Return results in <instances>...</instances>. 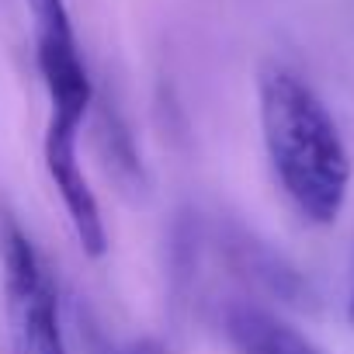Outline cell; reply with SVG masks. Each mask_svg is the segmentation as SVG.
Returning <instances> with one entry per match:
<instances>
[{"mask_svg": "<svg viewBox=\"0 0 354 354\" xmlns=\"http://www.w3.org/2000/svg\"><path fill=\"white\" fill-rule=\"evenodd\" d=\"M347 323L354 326V288H351V299H347Z\"/></svg>", "mask_w": 354, "mask_h": 354, "instance_id": "obj_6", "label": "cell"}, {"mask_svg": "<svg viewBox=\"0 0 354 354\" xmlns=\"http://www.w3.org/2000/svg\"><path fill=\"white\" fill-rule=\"evenodd\" d=\"M28 11L35 21V63L49 97V118L84 125L94 104V87L87 77V63L80 56L66 0H28Z\"/></svg>", "mask_w": 354, "mask_h": 354, "instance_id": "obj_3", "label": "cell"}, {"mask_svg": "<svg viewBox=\"0 0 354 354\" xmlns=\"http://www.w3.org/2000/svg\"><path fill=\"white\" fill-rule=\"evenodd\" d=\"M77 142H80V125L46 118V136H42L46 174H49L56 195L63 198V209L70 216V226H73L84 254L87 257H104L108 230H104L97 195H94L87 174H84V163L77 156Z\"/></svg>", "mask_w": 354, "mask_h": 354, "instance_id": "obj_4", "label": "cell"}, {"mask_svg": "<svg viewBox=\"0 0 354 354\" xmlns=\"http://www.w3.org/2000/svg\"><path fill=\"white\" fill-rule=\"evenodd\" d=\"M219 326L240 354H319V347L288 319L261 302L233 299L219 309Z\"/></svg>", "mask_w": 354, "mask_h": 354, "instance_id": "obj_5", "label": "cell"}, {"mask_svg": "<svg viewBox=\"0 0 354 354\" xmlns=\"http://www.w3.org/2000/svg\"><path fill=\"white\" fill-rule=\"evenodd\" d=\"M0 268L8 316L21 354H70L53 271L15 216L0 219Z\"/></svg>", "mask_w": 354, "mask_h": 354, "instance_id": "obj_2", "label": "cell"}, {"mask_svg": "<svg viewBox=\"0 0 354 354\" xmlns=\"http://www.w3.org/2000/svg\"><path fill=\"white\" fill-rule=\"evenodd\" d=\"M257 115L271 174L288 205L313 226L337 223L351 188V156L323 97L285 63H264Z\"/></svg>", "mask_w": 354, "mask_h": 354, "instance_id": "obj_1", "label": "cell"}]
</instances>
